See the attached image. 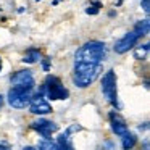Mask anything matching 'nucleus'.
<instances>
[{
    "mask_svg": "<svg viewBox=\"0 0 150 150\" xmlns=\"http://www.w3.org/2000/svg\"><path fill=\"white\" fill-rule=\"evenodd\" d=\"M105 57H107L105 44L100 40H89L84 45L79 47L78 52L74 53V63H98V65H102Z\"/></svg>",
    "mask_w": 150,
    "mask_h": 150,
    "instance_id": "f257e3e1",
    "label": "nucleus"
},
{
    "mask_svg": "<svg viewBox=\"0 0 150 150\" xmlns=\"http://www.w3.org/2000/svg\"><path fill=\"white\" fill-rule=\"evenodd\" d=\"M102 71V65L98 63H74L73 69V82L76 87L86 89L98 78Z\"/></svg>",
    "mask_w": 150,
    "mask_h": 150,
    "instance_id": "f03ea898",
    "label": "nucleus"
},
{
    "mask_svg": "<svg viewBox=\"0 0 150 150\" xmlns=\"http://www.w3.org/2000/svg\"><path fill=\"white\" fill-rule=\"evenodd\" d=\"M40 94H47V97L52 100H66L69 97V91L63 86L57 76H47L45 82H44Z\"/></svg>",
    "mask_w": 150,
    "mask_h": 150,
    "instance_id": "7ed1b4c3",
    "label": "nucleus"
},
{
    "mask_svg": "<svg viewBox=\"0 0 150 150\" xmlns=\"http://www.w3.org/2000/svg\"><path fill=\"white\" fill-rule=\"evenodd\" d=\"M31 97H33V89L18 87V86H13L7 94V100L13 108H26L29 105Z\"/></svg>",
    "mask_w": 150,
    "mask_h": 150,
    "instance_id": "20e7f679",
    "label": "nucleus"
},
{
    "mask_svg": "<svg viewBox=\"0 0 150 150\" xmlns=\"http://www.w3.org/2000/svg\"><path fill=\"white\" fill-rule=\"evenodd\" d=\"M102 92L105 98L110 102L113 107L118 108V92H116V74L113 69H108L102 79Z\"/></svg>",
    "mask_w": 150,
    "mask_h": 150,
    "instance_id": "39448f33",
    "label": "nucleus"
},
{
    "mask_svg": "<svg viewBox=\"0 0 150 150\" xmlns=\"http://www.w3.org/2000/svg\"><path fill=\"white\" fill-rule=\"evenodd\" d=\"M29 111L33 115H49L52 113V105L44 98V94H36L29 100Z\"/></svg>",
    "mask_w": 150,
    "mask_h": 150,
    "instance_id": "423d86ee",
    "label": "nucleus"
},
{
    "mask_svg": "<svg viewBox=\"0 0 150 150\" xmlns=\"http://www.w3.org/2000/svg\"><path fill=\"white\" fill-rule=\"evenodd\" d=\"M139 39H140V36L132 29L131 33H127L126 36H123L116 44H115V52H116V53H126V52H129L131 49H134V47H136V44L139 42Z\"/></svg>",
    "mask_w": 150,
    "mask_h": 150,
    "instance_id": "0eeeda50",
    "label": "nucleus"
},
{
    "mask_svg": "<svg viewBox=\"0 0 150 150\" xmlns=\"http://www.w3.org/2000/svg\"><path fill=\"white\" fill-rule=\"evenodd\" d=\"M11 86H18V87H28V89H34V76L33 71L29 69H21L11 74L10 78Z\"/></svg>",
    "mask_w": 150,
    "mask_h": 150,
    "instance_id": "6e6552de",
    "label": "nucleus"
},
{
    "mask_svg": "<svg viewBox=\"0 0 150 150\" xmlns=\"http://www.w3.org/2000/svg\"><path fill=\"white\" fill-rule=\"evenodd\" d=\"M31 127H33L34 131H37V132L44 137H50L53 132L58 131V126H57L53 121L44 120V118L42 120H37V121H33V123H31Z\"/></svg>",
    "mask_w": 150,
    "mask_h": 150,
    "instance_id": "1a4fd4ad",
    "label": "nucleus"
},
{
    "mask_svg": "<svg viewBox=\"0 0 150 150\" xmlns=\"http://www.w3.org/2000/svg\"><path fill=\"white\" fill-rule=\"evenodd\" d=\"M110 124H111V129L116 136H123L124 132L127 131V126L124 123V120L116 113V111H111L110 113Z\"/></svg>",
    "mask_w": 150,
    "mask_h": 150,
    "instance_id": "9d476101",
    "label": "nucleus"
},
{
    "mask_svg": "<svg viewBox=\"0 0 150 150\" xmlns=\"http://www.w3.org/2000/svg\"><path fill=\"white\" fill-rule=\"evenodd\" d=\"M121 144H123V149H126V150H129V149H132L134 145L137 144V137H136V134H132V132H124L123 136H121Z\"/></svg>",
    "mask_w": 150,
    "mask_h": 150,
    "instance_id": "9b49d317",
    "label": "nucleus"
},
{
    "mask_svg": "<svg viewBox=\"0 0 150 150\" xmlns=\"http://www.w3.org/2000/svg\"><path fill=\"white\" fill-rule=\"evenodd\" d=\"M149 29H150V23H149V20H140V21H137L136 23V26H134V31H136L137 34H139L140 37L142 36H147L149 34Z\"/></svg>",
    "mask_w": 150,
    "mask_h": 150,
    "instance_id": "f8f14e48",
    "label": "nucleus"
},
{
    "mask_svg": "<svg viewBox=\"0 0 150 150\" xmlns=\"http://www.w3.org/2000/svg\"><path fill=\"white\" fill-rule=\"evenodd\" d=\"M39 58H40V52H39V50H37V49H29V50H28V53L24 55L23 62L24 63H36Z\"/></svg>",
    "mask_w": 150,
    "mask_h": 150,
    "instance_id": "ddd939ff",
    "label": "nucleus"
},
{
    "mask_svg": "<svg viewBox=\"0 0 150 150\" xmlns=\"http://www.w3.org/2000/svg\"><path fill=\"white\" fill-rule=\"evenodd\" d=\"M45 140H42V142L39 144V149H58V144L52 142L50 140V137H44Z\"/></svg>",
    "mask_w": 150,
    "mask_h": 150,
    "instance_id": "4468645a",
    "label": "nucleus"
},
{
    "mask_svg": "<svg viewBox=\"0 0 150 150\" xmlns=\"http://www.w3.org/2000/svg\"><path fill=\"white\" fill-rule=\"evenodd\" d=\"M147 52H149V44H145V45H142V47H140V49L137 50L136 57H137V58H140V57H142V58H144V57H145V53H147Z\"/></svg>",
    "mask_w": 150,
    "mask_h": 150,
    "instance_id": "2eb2a0df",
    "label": "nucleus"
},
{
    "mask_svg": "<svg viewBox=\"0 0 150 150\" xmlns=\"http://www.w3.org/2000/svg\"><path fill=\"white\" fill-rule=\"evenodd\" d=\"M98 7H100V4H95V7H89L87 10H86V13L87 15H97L98 13Z\"/></svg>",
    "mask_w": 150,
    "mask_h": 150,
    "instance_id": "dca6fc26",
    "label": "nucleus"
},
{
    "mask_svg": "<svg viewBox=\"0 0 150 150\" xmlns=\"http://www.w3.org/2000/svg\"><path fill=\"white\" fill-rule=\"evenodd\" d=\"M140 5H142L144 11L149 15V11H150V0H142V2H140Z\"/></svg>",
    "mask_w": 150,
    "mask_h": 150,
    "instance_id": "f3484780",
    "label": "nucleus"
},
{
    "mask_svg": "<svg viewBox=\"0 0 150 150\" xmlns=\"http://www.w3.org/2000/svg\"><path fill=\"white\" fill-rule=\"evenodd\" d=\"M4 107V97H2V95H0V108Z\"/></svg>",
    "mask_w": 150,
    "mask_h": 150,
    "instance_id": "a211bd4d",
    "label": "nucleus"
},
{
    "mask_svg": "<svg viewBox=\"0 0 150 150\" xmlns=\"http://www.w3.org/2000/svg\"><path fill=\"white\" fill-rule=\"evenodd\" d=\"M0 69H2V58H0Z\"/></svg>",
    "mask_w": 150,
    "mask_h": 150,
    "instance_id": "6ab92c4d",
    "label": "nucleus"
}]
</instances>
